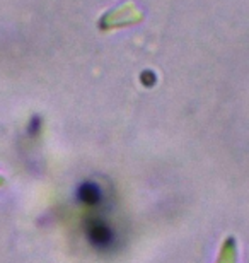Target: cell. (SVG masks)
<instances>
[{"instance_id": "6da1fadb", "label": "cell", "mask_w": 249, "mask_h": 263, "mask_svg": "<svg viewBox=\"0 0 249 263\" xmlns=\"http://www.w3.org/2000/svg\"><path fill=\"white\" fill-rule=\"evenodd\" d=\"M214 263H239V246L234 236H227L222 241Z\"/></svg>"}, {"instance_id": "7a4b0ae2", "label": "cell", "mask_w": 249, "mask_h": 263, "mask_svg": "<svg viewBox=\"0 0 249 263\" xmlns=\"http://www.w3.org/2000/svg\"><path fill=\"white\" fill-rule=\"evenodd\" d=\"M4 183H5V181H4V178H2V176H0V188H2V186H4Z\"/></svg>"}]
</instances>
